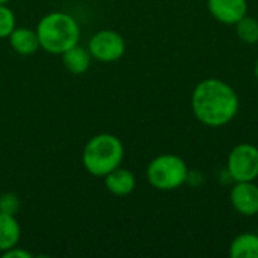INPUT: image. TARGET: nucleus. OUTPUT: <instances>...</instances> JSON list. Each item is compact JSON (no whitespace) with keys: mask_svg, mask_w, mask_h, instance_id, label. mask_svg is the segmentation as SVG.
Wrapping results in <instances>:
<instances>
[{"mask_svg":"<svg viewBox=\"0 0 258 258\" xmlns=\"http://www.w3.org/2000/svg\"><path fill=\"white\" fill-rule=\"evenodd\" d=\"M192 112L195 118L212 128H219L230 124L239 112L237 92L221 79H204L192 92Z\"/></svg>","mask_w":258,"mask_h":258,"instance_id":"nucleus-1","label":"nucleus"},{"mask_svg":"<svg viewBox=\"0 0 258 258\" xmlns=\"http://www.w3.org/2000/svg\"><path fill=\"white\" fill-rule=\"evenodd\" d=\"M36 35L44 51L50 54H62L79 44L80 26L73 15L62 11H53L39 20Z\"/></svg>","mask_w":258,"mask_h":258,"instance_id":"nucleus-2","label":"nucleus"},{"mask_svg":"<svg viewBox=\"0 0 258 258\" xmlns=\"http://www.w3.org/2000/svg\"><path fill=\"white\" fill-rule=\"evenodd\" d=\"M125 150L118 136L112 133H98L85 145L82 163L92 177L104 178L109 172L121 166Z\"/></svg>","mask_w":258,"mask_h":258,"instance_id":"nucleus-3","label":"nucleus"},{"mask_svg":"<svg viewBox=\"0 0 258 258\" xmlns=\"http://www.w3.org/2000/svg\"><path fill=\"white\" fill-rule=\"evenodd\" d=\"M189 168L177 154H160L147 166L148 183L162 192L180 189L189 180Z\"/></svg>","mask_w":258,"mask_h":258,"instance_id":"nucleus-4","label":"nucleus"},{"mask_svg":"<svg viewBox=\"0 0 258 258\" xmlns=\"http://www.w3.org/2000/svg\"><path fill=\"white\" fill-rule=\"evenodd\" d=\"M227 172L231 180L255 181L258 178V148L252 144L236 145L227 159Z\"/></svg>","mask_w":258,"mask_h":258,"instance_id":"nucleus-5","label":"nucleus"},{"mask_svg":"<svg viewBox=\"0 0 258 258\" xmlns=\"http://www.w3.org/2000/svg\"><path fill=\"white\" fill-rule=\"evenodd\" d=\"M88 50L92 59L100 62H115L125 53V39L115 30L103 29L91 36Z\"/></svg>","mask_w":258,"mask_h":258,"instance_id":"nucleus-6","label":"nucleus"},{"mask_svg":"<svg viewBox=\"0 0 258 258\" xmlns=\"http://www.w3.org/2000/svg\"><path fill=\"white\" fill-rule=\"evenodd\" d=\"M231 206L242 216L258 215V186L255 181H237L230 192Z\"/></svg>","mask_w":258,"mask_h":258,"instance_id":"nucleus-7","label":"nucleus"},{"mask_svg":"<svg viewBox=\"0 0 258 258\" xmlns=\"http://www.w3.org/2000/svg\"><path fill=\"white\" fill-rule=\"evenodd\" d=\"M207 8L215 20L230 26L248 15V0H207Z\"/></svg>","mask_w":258,"mask_h":258,"instance_id":"nucleus-8","label":"nucleus"},{"mask_svg":"<svg viewBox=\"0 0 258 258\" xmlns=\"http://www.w3.org/2000/svg\"><path fill=\"white\" fill-rule=\"evenodd\" d=\"M8 39L11 48L20 56H32L41 48L36 30L30 27H15Z\"/></svg>","mask_w":258,"mask_h":258,"instance_id":"nucleus-9","label":"nucleus"},{"mask_svg":"<svg viewBox=\"0 0 258 258\" xmlns=\"http://www.w3.org/2000/svg\"><path fill=\"white\" fill-rule=\"evenodd\" d=\"M104 186L115 197H127L136 187V177L130 169L118 166L104 177Z\"/></svg>","mask_w":258,"mask_h":258,"instance_id":"nucleus-10","label":"nucleus"},{"mask_svg":"<svg viewBox=\"0 0 258 258\" xmlns=\"http://www.w3.org/2000/svg\"><path fill=\"white\" fill-rule=\"evenodd\" d=\"M21 237V228L15 215L0 212V254L17 246Z\"/></svg>","mask_w":258,"mask_h":258,"instance_id":"nucleus-11","label":"nucleus"},{"mask_svg":"<svg viewBox=\"0 0 258 258\" xmlns=\"http://www.w3.org/2000/svg\"><path fill=\"white\" fill-rule=\"evenodd\" d=\"M62 62L63 67L71 73V74H83L89 70L92 56L88 48L80 47L79 44L68 48L62 54Z\"/></svg>","mask_w":258,"mask_h":258,"instance_id":"nucleus-12","label":"nucleus"},{"mask_svg":"<svg viewBox=\"0 0 258 258\" xmlns=\"http://www.w3.org/2000/svg\"><path fill=\"white\" fill-rule=\"evenodd\" d=\"M228 254L231 258H258V234L242 233L230 245Z\"/></svg>","mask_w":258,"mask_h":258,"instance_id":"nucleus-13","label":"nucleus"},{"mask_svg":"<svg viewBox=\"0 0 258 258\" xmlns=\"http://www.w3.org/2000/svg\"><path fill=\"white\" fill-rule=\"evenodd\" d=\"M236 33L239 39L248 45H254L258 42V20L254 17L245 15L236 24Z\"/></svg>","mask_w":258,"mask_h":258,"instance_id":"nucleus-14","label":"nucleus"},{"mask_svg":"<svg viewBox=\"0 0 258 258\" xmlns=\"http://www.w3.org/2000/svg\"><path fill=\"white\" fill-rule=\"evenodd\" d=\"M15 29V15L11 8L0 5V39L8 38Z\"/></svg>","mask_w":258,"mask_h":258,"instance_id":"nucleus-15","label":"nucleus"},{"mask_svg":"<svg viewBox=\"0 0 258 258\" xmlns=\"http://www.w3.org/2000/svg\"><path fill=\"white\" fill-rule=\"evenodd\" d=\"M18 209H20V200L15 194L6 192V194L0 195V212L15 215L18 212Z\"/></svg>","mask_w":258,"mask_h":258,"instance_id":"nucleus-16","label":"nucleus"},{"mask_svg":"<svg viewBox=\"0 0 258 258\" xmlns=\"http://www.w3.org/2000/svg\"><path fill=\"white\" fill-rule=\"evenodd\" d=\"M2 255H3V258H33L32 252L20 248L18 245L11 248V249H8V251H5V252H2Z\"/></svg>","mask_w":258,"mask_h":258,"instance_id":"nucleus-17","label":"nucleus"},{"mask_svg":"<svg viewBox=\"0 0 258 258\" xmlns=\"http://www.w3.org/2000/svg\"><path fill=\"white\" fill-rule=\"evenodd\" d=\"M254 73H255V77H257V80H258V59H257V62H255V70H254Z\"/></svg>","mask_w":258,"mask_h":258,"instance_id":"nucleus-18","label":"nucleus"},{"mask_svg":"<svg viewBox=\"0 0 258 258\" xmlns=\"http://www.w3.org/2000/svg\"><path fill=\"white\" fill-rule=\"evenodd\" d=\"M8 2H9V0H0V5H6Z\"/></svg>","mask_w":258,"mask_h":258,"instance_id":"nucleus-19","label":"nucleus"},{"mask_svg":"<svg viewBox=\"0 0 258 258\" xmlns=\"http://www.w3.org/2000/svg\"><path fill=\"white\" fill-rule=\"evenodd\" d=\"M257 234H258V230H257Z\"/></svg>","mask_w":258,"mask_h":258,"instance_id":"nucleus-20","label":"nucleus"}]
</instances>
